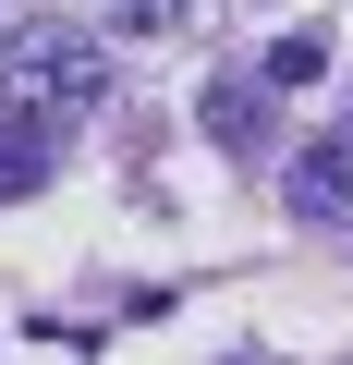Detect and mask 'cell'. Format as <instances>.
I'll list each match as a JSON object with an SVG mask.
<instances>
[{"label": "cell", "mask_w": 353, "mask_h": 365, "mask_svg": "<svg viewBox=\"0 0 353 365\" xmlns=\"http://www.w3.org/2000/svg\"><path fill=\"white\" fill-rule=\"evenodd\" d=\"M49 170H61V122H37V110L0 98V195H37Z\"/></svg>", "instance_id": "3"}, {"label": "cell", "mask_w": 353, "mask_h": 365, "mask_svg": "<svg viewBox=\"0 0 353 365\" xmlns=\"http://www.w3.org/2000/svg\"><path fill=\"white\" fill-rule=\"evenodd\" d=\"M195 122H208V146L256 158V146H268V86H232V73H220V86L195 98Z\"/></svg>", "instance_id": "4"}, {"label": "cell", "mask_w": 353, "mask_h": 365, "mask_svg": "<svg viewBox=\"0 0 353 365\" xmlns=\"http://www.w3.org/2000/svg\"><path fill=\"white\" fill-rule=\"evenodd\" d=\"M280 207H292L305 232L353 220V122H341V134H305V146H292V170H280Z\"/></svg>", "instance_id": "2"}, {"label": "cell", "mask_w": 353, "mask_h": 365, "mask_svg": "<svg viewBox=\"0 0 353 365\" xmlns=\"http://www.w3.org/2000/svg\"><path fill=\"white\" fill-rule=\"evenodd\" d=\"M317 73H329V37H317V25H292V37L268 49V73H256V86L280 98V86H317Z\"/></svg>", "instance_id": "5"}, {"label": "cell", "mask_w": 353, "mask_h": 365, "mask_svg": "<svg viewBox=\"0 0 353 365\" xmlns=\"http://www.w3.org/2000/svg\"><path fill=\"white\" fill-rule=\"evenodd\" d=\"M183 13H195V0H110L122 37H183Z\"/></svg>", "instance_id": "6"}, {"label": "cell", "mask_w": 353, "mask_h": 365, "mask_svg": "<svg viewBox=\"0 0 353 365\" xmlns=\"http://www.w3.org/2000/svg\"><path fill=\"white\" fill-rule=\"evenodd\" d=\"M0 37H13V25H0Z\"/></svg>", "instance_id": "7"}, {"label": "cell", "mask_w": 353, "mask_h": 365, "mask_svg": "<svg viewBox=\"0 0 353 365\" xmlns=\"http://www.w3.org/2000/svg\"><path fill=\"white\" fill-rule=\"evenodd\" d=\"M0 98L37 110V122H73V110H98V98H110V49H98L86 25L37 13V25L0 37Z\"/></svg>", "instance_id": "1"}]
</instances>
